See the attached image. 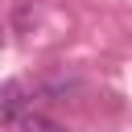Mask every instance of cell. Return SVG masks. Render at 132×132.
<instances>
[{
	"label": "cell",
	"instance_id": "cell-1",
	"mask_svg": "<svg viewBox=\"0 0 132 132\" xmlns=\"http://www.w3.org/2000/svg\"><path fill=\"white\" fill-rule=\"evenodd\" d=\"M16 124H21L25 132H66L62 124H54V120H45V116H37V111H25Z\"/></svg>",
	"mask_w": 132,
	"mask_h": 132
}]
</instances>
